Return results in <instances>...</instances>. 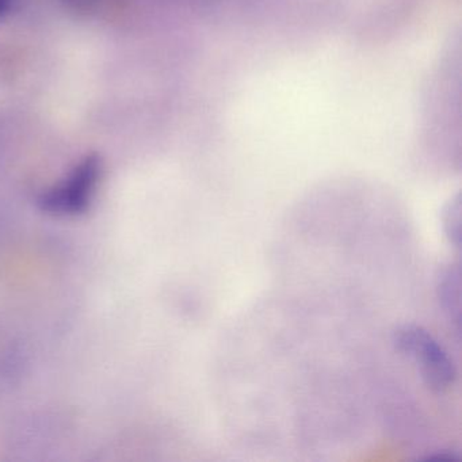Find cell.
Instances as JSON below:
<instances>
[{"instance_id": "cell-1", "label": "cell", "mask_w": 462, "mask_h": 462, "mask_svg": "<svg viewBox=\"0 0 462 462\" xmlns=\"http://www.w3.org/2000/svg\"><path fill=\"white\" fill-rule=\"evenodd\" d=\"M393 346L402 356L415 359L427 388L445 393L457 381V367L442 345L423 327L404 324L393 332Z\"/></svg>"}, {"instance_id": "cell-2", "label": "cell", "mask_w": 462, "mask_h": 462, "mask_svg": "<svg viewBox=\"0 0 462 462\" xmlns=\"http://www.w3.org/2000/svg\"><path fill=\"white\" fill-rule=\"evenodd\" d=\"M101 175V161L97 156L83 159L63 183L42 197V209L53 215H77L90 202Z\"/></svg>"}, {"instance_id": "cell-3", "label": "cell", "mask_w": 462, "mask_h": 462, "mask_svg": "<svg viewBox=\"0 0 462 462\" xmlns=\"http://www.w3.org/2000/svg\"><path fill=\"white\" fill-rule=\"evenodd\" d=\"M435 293L443 315L458 332L461 326V272L458 264L439 267L435 277Z\"/></svg>"}, {"instance_id": "cell-4", "label": "cell", "mask_w": 462, "mask_h": 462, "mask_svg": "<svg viewBox=\"0 0 462 462\" xmlns=\"http://www.w3.org/2000/svg\"><path fill=\"white\" fill-rule=\"evenodd\" d=\"M440 220H442L445 236L448 237L450 245L459 248L461 245V199H459V194H457L445 205Z\"/></svg>"}, {"instance_id": "cell-5", "label": "cell", "mask_w": 462, "mask_h": 462, "mask_svg": "<svg viewBox=\"0 0 462 462\" xmlns=\"http://www.w3.org/2000/svg\"><path fill=\"white\" fill-rule=\"evenodd\" d=\"M13 0H0V17L7 14L12 9Z\"/></svg>"}]
</instances>
